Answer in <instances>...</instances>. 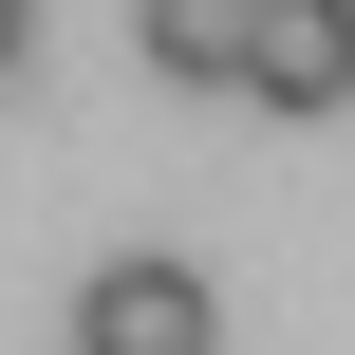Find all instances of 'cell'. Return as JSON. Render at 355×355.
<instances>
[{"label":"cell","mask_w":355,"mask_h":355,"mask_svg":"<svg viewBox=\"0 0 355 355\" xmlns=\"http://www.w3.org/2000/svg\"><path fill=\"white\" fill-rule=\"evenodd\" d=\"M75 355H225V300H206V262H168V243L94 262V281H75Z\"/></svg>","instance_id":"1"},{"label":"cell","mask_w":355,"mask_h":355,"mask_svg":"<svg viewBox=\"0 0 355 355\" xmlns=\"http://www.w3.org/2000/svg\"><path fill=\"white\" fill-rule=\"evenodd\" d=\"M243 112H355V0H243Z\"/></svg>","instance_id":"2"},{"label":"cell","mask_w":355,"mask_h":355,"mask_svg":"<svg viewBox=\"0 0 355 355\" xmlns=\"http://www.w3.org/2000/svg\"><path fill=\"white\" fill-rule=\"evenodd\" d=\"M19 37H37V0H0V75H19Z\"/></svg>","instance_id":"4"},{"label":"cell","mask_w":355,"mask_h":355,"mask_svg":"<svg viewBox=\"0 0 355 355\" xmlns=\"http://www.w3.org/2000/svg\"><path fill=\"white\" fill-rule=\"evenodd\" d=\"M131 56H150L168 94H225V75H243V0H131Z\"/></svg>","instance_id":"3"}]
</instances>
